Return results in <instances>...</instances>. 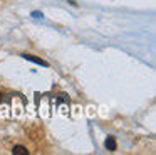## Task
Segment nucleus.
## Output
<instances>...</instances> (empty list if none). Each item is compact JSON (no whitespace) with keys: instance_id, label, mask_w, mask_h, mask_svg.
Masks as SVG:
<instances>
[{"instance_id":"nucleus-1","label":"nucleus","mask_w":156,"mask_h":155,"mask_svg":"<svg viewBox=\"0 0 156 155\" xmlns=\"http://www.w3.org/2000/svg\"><path fill=\"white\" fill-rule=\"evenodd\" d=\"M22 56H24V59H27V61H32V62L39 64V66L49 67V62H45L44 59H41V57H37V56H32V54H22Z\"/></svg>"},{"instance_id":"nucleus-3","label":"nucleus","mask_w":156,"mask_h":155,"mask_svg":"<svg viewBox=\"0 0 156 155\" xmlns=\"http://www.w3.org/2000/svg\"><path fill=\"white\" fill-rule=\"evenodd\" d=\"M12 152H14V155H27L29 153V150L24 147V145H15Z\"/></svg>"},{"instance_id":"nucleus-2","label":"nucleus","mask_w":156,"mask_h":155,"mask_svg":"<svg viewBox=\"0 0 156 155\" xmlns=\"http://www.w3.org/2000/svg\"><path fill=\"white\" fill-rule=\"evenodd\" d=\"M106 148H108L109 152H114L116 148H118V145H116L114 137H108V140H106Z\"/></svg>"}]
</instances>
